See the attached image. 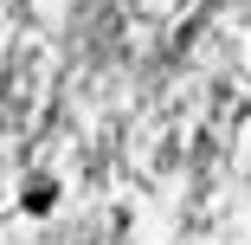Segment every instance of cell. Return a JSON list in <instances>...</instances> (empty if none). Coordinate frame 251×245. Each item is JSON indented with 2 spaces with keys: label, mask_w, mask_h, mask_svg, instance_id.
<instances>
[{
  "label": "cell",
  "mask_w": 251,
  "mask_h": 245,
  "mask_svg": "<svg viewBox=\"0 0 251 245\" xmlns=\"http://www.w3.org/2000/svg\"><path fill=\"white\" fill-rule=\"evenodd\" d=\"M52 200H58L52 181H45V187H26V213H52Z\"/></svg>",
  "instance_id": "cell-1"
}]
</instances>
